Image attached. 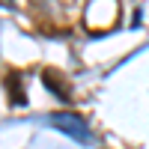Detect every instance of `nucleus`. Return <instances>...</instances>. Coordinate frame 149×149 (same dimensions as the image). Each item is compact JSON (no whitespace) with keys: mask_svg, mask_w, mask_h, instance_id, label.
<instances>
[{"mask_svg":"<svg viewBox=\"0 0 149 149\" xmlns=\"http://www.w3.org/2000/svg\"><path fill=\"white\" fill-rule=\"evenodd\" d=\"M48 125H54L57 131H63L66 137L78 140V143H90V140H93V134H90V128H86V122H84L78 113H72V110H63V113L48 116Z\"/></svg>","mask_w":149,"mask_h":149,"instance_id":"f257e3e1","label":"nucleus"},{"mask_svg":"<svg viewBox=\"0 0 149 149\" xmlns=\"http://www.w3.org/2000/svg\"><path fill=\"white\" fill-rule=\"evenodd\" d=\"M42 84H45V90H51V93L60 98V102H69V98H72L69 81H66L57 69H45V72H42Z\"/></svg>","mask_w":149,"mask_h":149,"instance_id":"f03ea898","label":"nucleus"},{"mask_svg":"<svg viewBox=\"0 0 149 149\" xmlns=\"http://www.w3.org/2000/svg\"><path fill=\"white\" fill-rule=\"evenodd\" d=\"M6 95H9V104H27V93H24V86H21V74L18 72H9L6 74Z\"/></svg>","mask_w":149,"mask_h":149,"instance_id":"7ed1b4c3","label":"nucleus"}]
</instances>
